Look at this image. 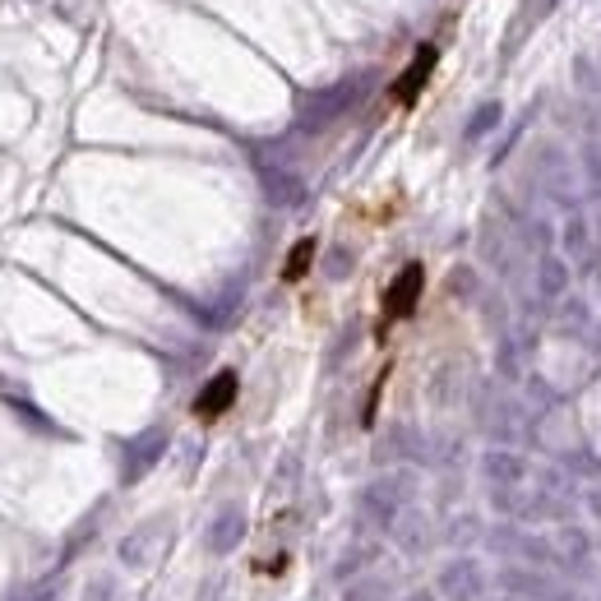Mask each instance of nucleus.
Wrapping results in <instances>:
<instances>
[{"instance_id":"4","label":"nucleus","mask_w":601,"mask_h":601,"mask_svg":"<svg viewBox=\"0 0 601 601\" xmlns=\"http://www.w3.org/2000/svg\"><path fill=\"white\" fill-rule=\"evenodd\" d=\"M431 70H435V47H416V56H412V65L403 70V79L393 84V98L398 102H416V93L426 88V79H431Z\"/></svg>"},{"instance_id":"1","label":"nucleus","mask_w":601,"mask_h":601,"mask_svg":"<svg viewBox=\"0 0 601 601\" xmlns=\"http://www.w3.org/2000/svg\"><path fill=\"white\" fill-rule=\"evenodd\" d=\"M439 597L444 601H486V569L477 560H454L439 574Z\"/></svg>"},{"instance_id":"8","label":"nucleus","mask_w":601,"mask_h":601,"mask_svg":"<svg viewBox=\"0 0 601 601\" xmlns=\"http://www.w3.org/2000/svg\"><path fill=\"white\" fill-rule=\"evenodd\" d=\"M84 601H121V583L111 574H98L93 583L84 588Z\"/></svg>"},{"instance_id":"5","label":"nucleus","mask_w":601,"mask_h":601,"mask_svg":"<svg viewBox=\"0 0 601 601\" xmlns=\"http://www.w3.org/2000/svg\"><path fill=\"white\" fill-rule=\"evenodd\" d=\"M504 588L509 592H527V597H542V601H569L560 592L555 578H546L542 569H504Z\"/></svg>"},{"instance_id":"3","label":"nucleus","mask_w":601,"mask_h":601,"mask_svg":"<svg viewBox=\"0 0 601 601\" xmlns=\"http://www.w3.org/2000/svg\"><path fill=\"white\" fill-rule=\"evenodd\" d=\"M232 398H236V370H218L213 380L199 389V398H194V412L204 416V421H213V416H222L232 408Z\"/></svg>"},{"instance_id":"2","label":"nucleus","mask_w":601,"mask_h":601,"mask_svg":"<svg viewBox=\"0 0 601 601\" xmlns=\"http://www.w3.org/2000/svg\"><path fill=\"white\" fill-rule=\"evenodd\" d=\"M421 287H426V274H421V264H408V269L389 282V292H385V320H389V324L412 315L416 301H421Z\"/></svg>"},{"instance_id":"6","label":"nucleus","mask_w":601,"mask_h":601,"mask_svg":"<svg viewBox=\"0 0 601 601\" xmlns=\"http://www.w3.org/2000/svg\"><path fill=\"white\" fill-rule=\"evenodd\" d=\"M241 537H246V514H241V509H222V514L213 519V527H209V550L227 555V550L241 546Z\"/></svg>"},{"instance_id":"10","label":"nucleus","mask_w":601,"mask_h":601,"mask_svg":"<svg viewBox=\"0 0 601 601\" xmlns=\"http://www.w3.org/2000/svg\"><path fill=\"white\" fill-rule=\"evenodd\" d=\"M403 601H435L431 592H412V597H403Z\"/></svg>"},{"instance_id":"9","label":"nucleus","mask_w":601,"mask_h":601,"mask_svg":"<svg viewBox=\"0 0 601 601\" xmlns=\"http://www.w3.org/2000/svg\"><path fill=\"white\" fill-rule=\"evenodd\" d=\"M565 555H569L574 565L583 560V555H588V537H583V532H565Z\"/></svg>"},{"instance_id":"11","label":"nucleus","mask_w":601,"mask_h":601,"mask_svg":"<svg viewBox=\"0 0 601 601\" xmlns=\"http://www.w3.org/2000/svg\"><path fill=\"white\" fill-rule=\"evenodd\" d=\"M597 601H601V592H597Z\"/></svg>"},{"instance_id":"7","label":"nucleus","mask_w":601,"mask_h":601,"mask_svg":"<svg viewBox=\"0 0 601 601\" xmlns=\"http://www.w3.org/2000/svg\"><path fill=\"white\" fill-rule=\"evenodd\" d=\"M310 259H315V241H297V246H292V255H287V264H282V278H287V282L305 278Z\"/></svg>"}]
</instances>
